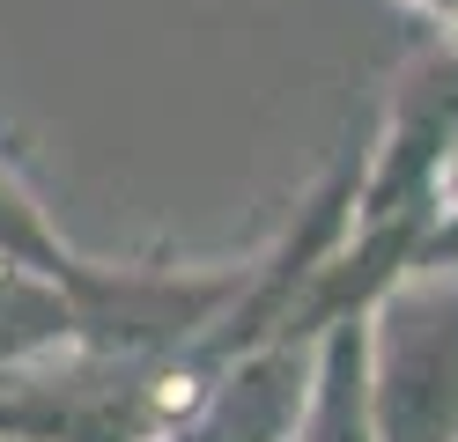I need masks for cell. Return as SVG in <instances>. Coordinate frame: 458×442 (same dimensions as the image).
<instances>
[{"label": "cell", "instance_id": "6da1fadb", "mask_svg": "<svg viewBox=\"0 0 458 442\" xmlns=\"http://www.w3.org/2000/svg\"><path fill=\"white\" fill-rule=\"evenodd\" d=\"M369 435L458 442V265H407L362 310Z\"/></svg>", "mask_w": 458, "mask_h": 442}, {"label": "cell", "instance_id": "ba28073f", "mask_svg": "<svg viewBox=\"0 0 458 442\" xmlns=\"http://www.w3.org/2000/svg\"><path fill=\"white\" fill-rule=\"evenodd\" d=\"M451 45H458V8H451Z\"/></svg>", "mask_w": 458, "mask_h": 442}, {"label": "cell", "instance_id": "9c48e42d", "mask_svg": "<svg viewBox=\"0 0 458 442\" xmlns=\"http://www.w3.org/2000/svg\"><path fill=\"white\" fill-rule=\"evenodd\" d=\"M0 442H8V435H0Z\"/></svg>", "mask_w": 458, "mask_h": 442}, {"label": "cell", "instance_id": "3957f363", "mask_svg": "<svg viewBox=\"0 0 458 442\" xmlns=\"http://www.w3.org/2000/svg\"><path fill=\"white\" fill-rule=\"evenodd\" d=\"M303 391L310 383H303L296 332H281L251 362H237L222 383H208L199 405L185 413V428H170V442H289L296 413H303Z\"/></svg>", "mask_w": 458, "mask_h": 442}, {"label": "cell", "instance_id": "277c9868", "mask_svg": "<svg viewBox=\"0 0 458 442\" xmlns=\"http://www.w3.org/2000/svg\"><path fill=\"white\" fill-rule=\"evenodd\" d=\"M74 339V303L67 288L38 273V265H22L0 251V362L22 369V362H45L52 346Z\"/></svg>", "mask_w": 458, "mask_h": 442}, {"label": "cell", "instance_id": "7a4b0ae2", "mask_svg": "<svg viewBox=\"0 0 458 442\" xmlns=\"http://www.w3.org/2000/svg\"><path fill=\"white\" fill-rule=\"evenodd\" d=\"M451 133H458V45H444V52H428V59L407 67V81L392 96L385 147L355 177V221H385V214L421 206L428 170H437Z\"/></svg>", "mask_w": 458, "mask_h": 442}, {"label": "cell", "instance_id": "5b68a950", "mask_svg": "<svg viewBox=\"0 0 458 442\" xmlns=\"http://www.w3.org/2000/svg\"><path fill=\"white\" fill-rule=\"evenodd\" d=\"M421 206H428V214H458V133L444 140L437 170H428V192H421Z\"/></svg>", "mask_w": 458, "mask_h": 442}, {"label": "cell", "instance_id": "8992f818", "mask_svg": "<svg viewBox=\"0 0 458 442\" xmlns=\"http://www.w3.org/2000/svg\"><path fill=\"white\" fill-rule=\"evenodd\" d=\"M421 8H437V15H451V8H458V0H421Z\"/></svg>", "mask_w": 458, "mask_h": 442}, {"label": "cell", "instance_id": "52a82bcc", "mask_svg": "<svg viewBox=\"0 0 458 442\" xmlns=\"http://www.w3.org/2000/svg\"><path fill=\"white\" fill-rule=\"evenodd\" d=\"M8 383H15V369H8V362H0V391H8Z\"/></svg>", "mask_w": 458, "mask_h": 442}]
</instances>
